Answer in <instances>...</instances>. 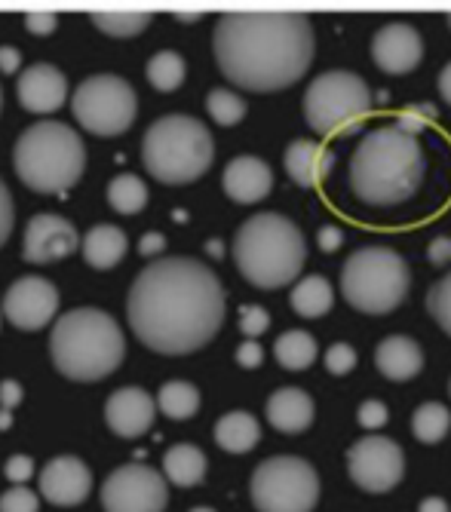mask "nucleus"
<instances>
[{"mask_svg": "<svg viewBox=\"0 0 451 512\" xmlns=\"http://www.w3.org/2000/svg\"><path fill=\"white\" fill-rule=\"evenodd\" d=\"M224 286L197 258H160L132 279L126 319L148 350L185 356L206 347L224 322Z\"/></svg>", "mask_w": 451, "mask_h": 512, "instance_id": "nucleus-1", "label": "nucleus"}, {"mask_svg": "<svg viewBox=\"0 0 451 512\" xmlns=\"http://www.w3.org/2000/svg\"><path fill=\"white\" fill-rule=\"evenodd\" d=\"M313 25L304 13H221L212 50L221 74L249 92H277L304 77L313 62Z\"/></svg>", "mask_w": 451, "mask_h": 512, "instance_id": "nucleus-2", "label": "nucleus"}, {"mask_svg": "<svg viewBox=\"0 0 451 512\" xmlns=\"http://www.w3.org/2000/svg\"><path fill=\"white\" fill-rule=\"evenodd\" d=\"M427 157L418 135L393 126L366 132L350 157V191L366 206H399L412 200L424 184Z\"/></svg>", "mask_w": 451, "mask_h": 512, "instance_id": "nucleus-3", "label": "nucleus"}, {"mask_svg": "<svg viewBox=\"0 0 451 512\" xmlns=\"http://www.w3.org/2000/svg\"><path fill=\"white\" fill-rule=\"evenodd\" d=\"M50 356L68 381H102L120 368L126 341L114 316L99 307H77L56 319L50 335Z\"/></svg>", "mask_w": 451, "mask_h": 512, "instance_id": "nucleus-4", "label": "nucleus"}, {"mask_svg": "<svg viewBox=\"0 0 451 512\" xmlns=\"http://www.w3.org/2000/svg\"><path fill=\"white\" fill-rule=\"evenodd\" d=\"M304 261L307 243L301 227L280 212L246 218L234 237V264L255 289H283L295 283Z\"/></svg>", "mask_w": 451, "mask_h": 512, "instance_id": "nucleus-5", "label": "nucleus"}, {"mask_svg": "<svg viewBox=\"0 0 451 512\" xmlns=\"http://www.w3.org/2000/svg\"><path fill=\"white\" fill-rule=\"evenodd\" d=\"M83 166V138L59 120H40L16 138L13 169L34 194H62L74 188Z\"/></svg>", "mask_w": 451, "mask_h": 512, "instance_id": "nucleus-6", "label": "nucleus"}, {"mask_svg": "<svg viewBox=\"0 0 451 512\" xmlns=\"http://www.w3.org/2000/svg\"><path fill=\"white\" fill-rule=\"evenodd\" d=\"M215 157L212 132L188 114H166L154 120L142 138V163L163 184H188L206 175Z\"/></svg>", "mask_w": 451, "mask_h": 512, "instance_id": "nucleus-7", "label": "nucleus"}, {"mask_svg": "<svg viewBox=\"0 0 451 512\" xmlns=\"http://www.w3.org/2000/svg\"><path fill=\"white\" fill-rule=\"evenodd\" d=\"M412 286V273L405 258L387 246H363L350 252L341 267L344 301L369 316H384L396 310Z\"/></svg>", "mask_w": 451, "mask_h": 512, "instance_id": "nucleus-8", "label": "nucleus"}, {"mask_svg": "<svg viewBox=\"0 0 451 512\" xmlns=\"http://www.w3.org/2000/svg\"><path fill=\"white\" fill-rule=\"evenodd\" d=\"M372 105V89L363 77L332 68L307 86L304 120L317 135H347L363 126Z\"/></svg>", "mask_w": 451, "mask_h": 512, "instance_id": "nucleus-9", "label": "nucleus"}, {"mask_svg": "<svg viewBox=\"0 0 451 512\" xmlns=\"http://www.w3.org/2000/svg\"><path fill=\"white\" fill-rule=\"evenodd\" d=\"M249 494L258 512H313L320 500V476L304 457H267L252 473Z\"/></svg>", "mask_w": 451, "mask_h": 512, "instance_id": "nucleus-10", "label": "nucleus"}, {"mask_svg": "<svg viewBox=\"0 0 451 512\" xmlns=\"http://www.w3.org/2000/svg\"><path fill=\"white\" fill-rule=\"evenodd\" d=\"M135 89L117 74H93L86 77L71 96L74 120L93 135H120L135 120Z\"/></svg>", "mask_w": 451, "mask_h": 512, "instance_id": "nucleus-11", "label": "nucleus"}, {"mask_svg": "<svg viewBox=\"0 0 451 512\" xmlns=\"http://www.w3.org/2000/svg\"><path fill=\"white\" fill-rule=\"evenodd\" d=\"M169 503L166 479L148 463H126L102 485L105 512H163Z\"/></svg>", "mask_w": 451, "mask_h": 512, "instance_id": "nucleus-12", "label": "nucleus"}, {"mask_svg": "<svg viewBox=\"0 0 451 512\" xmlns=\"http://www.w3.org/2000/svg\"><path fill=\"white\" fill-rule=\"evenodd\" d=\"M347 473L356 488L369 494H387L405 476V454L387 436L359 439L347 451Z\"/></svg>", "mask_w": 451, "mask_h": 512, "instance_id": "nucleus-13", "label": "nucleus"}, {"mask_svg": "<svg viewBox=\"0 0 451 512\" xmlns=\"http://www.w3.org/2000/svg\"><path fill=\"white\" fill-rule=\"evenodd\" d=\"M4 316L22 332L43 329L59 310V292L50 279L43 276H22L4 292V304H0Z\"/></svg>", "mask_w": 451, "mask_h": 512, "instance_id": "nucleus-14", "label": "nucleus"}, {"mask_svg": "<svg viewBox=\"0 0 451 512\" xmlns=\"http://www.w3.org/2000/svg\"><path fill=\"white\" fill-rule=\"evenodd\" d=\"M83 240L68 218L40 212L25 224V240H22V255L28 264H56L68 258Z\"/></svg>", "mask_w": 451, "mask_h": 512, "instance_id": "nucleus-15", "label": "nucleus"}, {"mask_svg": "<svg viewBox=\"0 0 451 512\" xmlns=\"http://www.w3.org/2000/svg\"><path fill=\"white\" fill-rule=\"evenodd\" d=\"M424 59V37L409 22H387L372 37V62L387 74H409Z\"/></svg>", "mask_w": 451, "mask_h": 512, "instance_id": "nucleus-16", "label": "nucleus"}, {"mask_svg": "<svg viewBox=\"0 0 451 512\" xmlns=\"http://www.w3.org/2000/svg\"><path fill=\"white\" fill-rule=\"evenodd\" d=\"M89 491H93V473L74 454L53 457L40 473V494L53 506H77L89 497Z\"/></svg>", "mask_w": 451, "mask_h": 512, "instance_id": "nucleus-17", "label": "nucleus"}, {"mask_svg": "<svg viewBox=\"0 0 451 512\" xmlns=\"http://www.w3.org/2000/svg\"><path fill=\"white\" fill-rule=\"evenodd\" d=\"M16 96H19V105L28 114H53L68 99V80L56 65L37 62V65H31V68H25L19 74Z\"/></svg>", "mask_w": 451, "mask_h": 512, "instance_id": "nucleus-18", "label": "nucleus"}, {"mask_svg": "<svg viewBox=\"0 0 451 512\" xmlns=\"http://www.w3.org/2000/svg\"><path fill=\"white\" fill-rule=\"evenodd\" d=\"M157 417V402L142 390V387H123L108 396L105 402V421L111 433L120 439H139L154 427Z\"/></svg>", "mask_w": 451, "mask_h": 512, "instance_id": "nucleus-19", "label": "nucleus"}, {"mask_svg": "<svg viewBox=\"0 0 451 512\" xmlns=\"http://www.w3.org/2000/svg\"><path fill=\"white\" fill-rule=\"evenodd\" d=\"M221 188L234 203L252 206V203H261L270 194V188H274V172H270V166L261 157L243 154L224 166Z\"/></svg>", "mask_w": 451, "mask_h": 512, "instance_id": "nucleus-20", "label": "nucleus"}, {"mask_svg": "<svg viewBox=\"0 0 451 512\" xmlns=\"http://www.w3.org/2000/svg\"><path fill=\"white\" fill-rule=\"evenodd\" d=\"M332 163H335V157L320 142H313V138H295L283 154V166H286L289 178L298 184V188H307V191L320 188Z\"/></svg>", "mask_w": 451, "mask_h": 512, "instance_id": "nucleus-21", "label": "nucleus"}, {"mask_svg": "<svg viewBox=\"0 0 451 512\" xmlns=\"http://www.w3.org/2000/svg\"><path fill=\"white\" fill-rule=\"evenodd\" d=\"M313 414H317V405H313L310 393H304L301 387H280L267 399L270 427L286 436L304 433L313 424Z\"/></svg>", "mask_w": 451, "mask_h": 512, "instance_id": "nucleus-22", "label": "nucleus"}, {"mask_svg": "<svg viewBox=\"0 0 451 512\" xmlns=\"http://www.w3.org/2000/svg\"><path fill=\"white\" fill-rule=\"evenodd\" d=\"M375 365L387 381H412L424 368V350L409 335H390L378 344Z\"/></svg>", "mask_w": 451, "mask_h": 512, "instance_id": "nucleus-23", "label": "nucleus"}, {"mask_svg": "<svg viewBox=\"0 0 451 512\" xmlns=\"http://www.w3.org/2000/svg\"><path fill=\"white\" fill-rule=\"evenodd\" d=\"M83 249V261L96 270H111L117 261H123L126 249H129V240L120 227L114 224H96L89 227V234L83 237L80 243Z\"/></svg>", "mask_w": 451, "mask_h": 512, "instance_id": "nucleus-24", "label": "nucleus"}, {"mask_svg": "<svg viewBox=\"0 0 451 512\" xmlns=\"http://www.w3.org/2000/svg\"><path fill=\"white\" fill-rule=\"evenodd\" d=\"M261 439V427L249 411H228L218 417L215 424V442L221 451L228 454H246L258 445Z\"/></svg>", "mask_w": 451, "mask_h": 512, "instance_id": "nucleus-25", "label": "nucleus"}, {"mask_svg": "<svg viewBox=\"0 0 451 512\" xmlns=\"http://www.w3.org/2000/svg\"><path fill=\"white\" fill-rule=\"evenodd\" d=\"M163 470L175 488H194L206 479V454L197 445H172L163 457Z\"/></svg>", "mask_w": 451, "mask_h": 512, "instance_id": "nucleus-26", "label": "nucleus"}, {"mask_svg": "<svg viewBox=\"0 0 451 512\" xmlns=\"http://www.w3.org/2000/svg\"><path fill=\"white\" fill-rule=\"evenodd\" d=\"M289 301H292V310H295L298 316L317 319V316H323V313L332 310L335 292H332V286H329V279H326V276L310 273V276L298 279L295 289H292V295H289Z\"/></svg>", "mask_w": 451, "mask_h": 512, "instance_id": "nucleus-27", "label": "nucleus"}, {"mask_svg": "<svg viewBox=\"0 0 451 512\" xmlns=\"http://www.w3.org/2000/svg\"><path fill=\"white\" fill-rule=\"evenodd\" d=\"M274 356H277V362H280L283 368H289V371H304V368H310L313 362H317L320 347H317V341H313V335H307V332H301V329H289V332H283V335L277 338Z\"/></svg>", "mask_w": 451, "mask_h": 512, "instance_id": "nucleus-28", "label": "nucleus"}, {"mask_svg": "<svg viewBox=\"0 0 451 512\" xmlns=\"http://www.w3.org/2000/svg\"><path fill=\"white\" fill-rule=\"evenodd\" d=\"M157 408L172 421H188L200 408V390L188 381H166L157 393Z\"/></svg>", "mask_w": 451, "mask_h": 512, "instance_id": "nucleus-29", "label": "nucleus"}, {"mask_svg": "<svg viewBox=\"0 0 451 512\" xmlns=\"http://www.w3.org/2000/svg\"><path fill=\"white\" fill-rule=\"evenodd\" d=\"M108 203L120 215L142 212L148 206V188H145V181L139 175H132V172H123V175L111 178V184H108Z\"/></svg>", "mask_w": 451, "mask_h": 512, "instance_id": "nucleus-30", "label": "nucleus"}, {"mask_svg": "<svg viewBox=\"0 0 451 512\" xmlns=\"http://www.w3.org/2000/svg\"><path fill=\"white\" fill-rule=\"evenodd\" d=\"M89 22L111 37H132L148 28L151 13L148 10H93L89 13Z\"/></svg>", "mask_w": 451, "mask_h": 512, "instance_id": "nucleus-31", "label": "nucleus"}, {"mask_svg": "<svg viewBox=\"0 0 451 512\" xmlns=\"http://www.w3.org/2000/svg\"><path fill=\"white\" fill-rule=\"evenodd\" d=\"M451 430V414L442 402H424L415 414H412V433L418 442L424 445H436L448 436Z\"/></svg>", "mask_w": 451, "mask_h": 512, "instance_id": "nucleus-32", "label": "nucleus"}, {"mask_svg": "<svg viewBox=\"0 0 451 512\" xmlns=\"http://www.w3.org/2000/svg\"><path fill=\"white\" fill-rule=\"evenodd\" d=\"M145 77L157 92H172L185 83V59L172 53V50H160L157 56L148 59L145 65Z\"/></svg>", "mask_w": 451, "mask_h": 512, "instance_id": "nucleus-33", "label": "nucleus"}, {"mask_svg": "<svg viewBox=\"0 0 451 512\" xmlns=\"http://www.w3.org/2000/svg\"><path fill=\"white\" fill-rule=\"evenodd\" d=\"M206 111L218 126H237L246 117L249 105H246V99L240 96V92L215 86V89H209V96H206Z\"/></svg>", "mask_w": 451, "mask_h": 512, "instance_id": "nucleus-34", "label": "nucleus"}, {"mask_svg": "<svg viewBox=\"0 0 451 512\" xmlns=\"http://www.w3.org/2000/svg\"><path fill=\"white\" fill-rule=\"evenodd\" d=\"M427 310L439 322V329L445 335H451V270L430 286V292H427Z\"/></svg>", "mask_w": 451, "mask_h": 512, "instance_id": "nucleus-35", "label": "nucleus"}, {"mask_svg": "<svg viewBox=\"0 0 451 512\" xmlns=\"http://www.w3.org/2000/svg\"><path fill=\"white\" fill-rule=\"evenodd\" d=\"M37 506H40V494L22 485L0 494V512H37Z\"/></svg>", "mask_w": 451, "mask_h": 512, "instance_id": "nucleus-36", "label": "nucleus"}, {"mask_svg": "<svg viewBox=\"0 0 451 512\" xmlns=\"http://www.w3.org/2000/svg\"><path fill=\"white\" fill-rule=\"evenodd\" d=\"M326 368L332 371L335 378L350 375V371L356 368V350H353L350 344H344V341L332 344V347L326 350Z\"/></svg>", "mask_w": 451, "mask_h": 512, "instance_id": "nucleus-37", "label": "nucleus"}, {"mask_svg": "<svg viewBox=\"0 0 451 512\" xmlns=\"http://www.w3.org/2000/svg\"><path fill=\"white\" fill-rule=\"evenodd\" d=\"M267 329H270V316H267L264 307L246 304V307L240 310V332H243L249 341H255L258 335H264Z\"/></svg>", "mask_w": 451, "mask_h": 512, "instance_id": "nucleus-38", "label": "nucleus"}, {"mask_svg": "<svg viewBox=\"0 0 451 512\" xmlns=\"http://www.w3.org/2000/svg\"><path fill=\"white\" fill-rule=\"evenodd\" d=\"M430 117H436V111H433L430 105H412V108L399 111L396 126H399L402 132H409V135H418V132L430 123Z\"/></svg>", "mask_w": 451, "mask_h": 512, "instance_id": "nucleus-39", "label": "nucleus"}, {"mask_svg": "<svg viewBox=\"0 0 451 512\" xmlns=\"http://www.w3.org/2000/svg\"><path fill=\"white\" fill-rule=\"evenodd\" d=\"M356 417H359V427H366V430H381V427L387 424V405L378 402V399H366L363 405H359Z\"/></svg>", "mask_w": 451, "mask_h": 512, "instance_id": "nucleus-40", "label": "nucleus"}, {"mask_svg": "<svg viewBox=\"0 0 451 512\" xmlns=\"http://www.w3.org/2000/svg\"><path fill=\"white\" fill-rule=\"evenodd\" d=\"M56 22H59V16L50 13V10H31V13H25V28L31 34H53Z\"/></svg>", "mask_w": 451, "mask_h": 512, "instance_id": "nucleus-41", "label": "nucleus"}, {"mask_svg": "<svg viewBox=\"0 0 451 512\" xmlns=\"http://www.w3.org/2000/svg\"><path fill=\"white\" fill-rule=\"evenodd\" d=\"M10 234H13V197L7 191V184L0 181V246L7 243Z\"/></svg>", "mask_w": 451, "mask_h": 512, "instance_id": "nucleus-42", "label": "nucleus"}, {"mask_svg": "<svg viewBox=\"0 0 451 512\" xmlns=\"http://www.w3.org/2000/svg\"><path fill=\"white\" fill-rule=\"evenodd\" d=\"M31 473H34V463H31V457H25V454H16V457H10V460H7V479H10V482L22 485V482H25Z\"/></svg>", "mask_w": 451, "mask_h": 512, "instance_id": "nucleus-43", "label": "nucleus"}, {"mask_svg": "<svg viewBox=\"0 0 451 512\" xmlns=\"http://www.w3.org/2000/svg\"><path fill=\"white\" fill-rule=\"evenodd\" d=\"M261 359H264V350H261L258 341H249V338H246V341L237 347V365H243V368H258Z\"/></svg>", "mask_w": 451, "mask_h": 512, "instance_id": "nucleus-44", "label": "nucleus"}, {"mask_svg": "<svg viewBox=\"0 0 451 512\" xmlns=\"http://www.w3.org/2000/svg\"><path fill=\"white\" fill-rule=\"evenodd\" d=\"M427 258L433 267H445L451 261V237H436L427 249Z\"/></svg>", "mask_w": 451, "mask_h": 512, "instance_id": "nucleus-45", "label": "nucleus"}, {"mask_svg": "<svg viewBox=\"0 0 451 512\" xmlns=\"http://www.w3.org/2000/svg\"><path fill=\"white\" fill-rule=\"evenodd\" d=\"M19 62H22V56H19L16 46H0V71H4V74H16L19 71Z\"/></svg>", "mask_w": 451, "mask_h": 512, "instance_id": "nucleus-46", "label": "nucleus"}, {"mask_svg": "<svg viewBox=\"0 0 451 512\" xmlns=\"http://www.w3.org/2000/svg\"><path fill=\"white\" fill-rule=\"evenodd\" d=\"M341 240H344V234H341L338 227H332V224L320 230V249H323V252H335V249L341 246Z\"/></svg>", "mask_w": 451, "mask_h": 512, "instance_id": "nucleus-47", "label": "nucleus"}, {"mask_svg": "<svg viewBox=\"0 0 451 512\" xmlns=\"http://www.w3.org/2000/svg\"><path fill=\"white\" fill-rule=\"evenodd\" d=\"M439 96L451 105V62L439 71Z\"/></svg>", "mask_w": 451, "mask_h": 512, "instance_id": "nucleus-48", "label": "nucleus"}, {"mask_svg": "<svg viewBox=\"0 0 451 512\" xmlns=\"http://www.w3.org/2000/svg\"><path fill=\"white\" fill-rule=\"evenodd\" d=\"M418 512H448V503L442 497H424Z\"/></svg>", "mask_w": 451, "mask_h": 512, "instance_id": "nucleus-49", "label": "nucleus"}, {"mask_svg": "<svg viewBox=\"0 0 451 512\" xmlns=\"http://www.w3.org/2000/svg\"><path fill=\"white\" fill-rule=\"evenodd\" d=\"M160 246H163V240H160L157 234H148V237L142 240V252H145V255H148V252H157Z\"/></svg>", "mask_w": 451, "mask_h": 512, "instance_id": "nucleus-50", "label": "nucleus"}, {"mask_svg": "<svg viewBox=\"0 0 451 512\" xmlns=\"http://www.w3.org/2000/svg\"><path fill=\"white\" fill-rule=\"evenodd\" d=\"M175 16H178V19H185V22H194V19L203 16V10H175Z\"/></svg>", "mask_w": 451, "mask_h": 512, "instance_id": "nucleus-51", "label": "nucleus"}, {"mask_svg": "<svg viewBox=\"0 0 451 512\" xmlns=\"http://www.w3.org/2000/svg\"><path fill=\"white\" fill-rule=\"evenodd\" d=\"M191 512H215V509H209V506H194Z\"/></svg>", "mask_w": 451, "mask_h": 512, "instance_id": "nucleus-52", "label": "nucleus"}, {"mask_svg": "<svg viewBox=\"0 0 451 512\" xmlns=\"http://www.w3.org/2000/svg\"><path fill=\"white\" fill-rule=\"evenodd\" d=\"M0 105H4V92H0Z\"/></svg>", "mask_w": 451, "mask_h": 512, "instance_id": "nucleus-53", "label": "nucleus"}, {"mask_svg": "<svg viewBox=\"0 0 451 512\" xmlns=\"http://www.w3.org/2000/svg\"><path fill=\"white\" fill-rule=\"evenodd\" d=\"M448 28H451V13H448Z\"/></svg>", "mask_w": 451, "mask_h": 512, "instance_id": "nucleus-54", "label": "nucleus"}, {"mask_svg": "<svg viewBox=\"0 0 451 512\" xmlns=\"http://www.w3.org/2000/svg\"><path fill=\"white\" fill-rule=\"evenodd\" d=\"M448 393H451V381H448Z\"/></svg>", "mask_w": 451, "mask_h": 512, "instance_id": "nucleus-55", "label": "nucleus"}, {"mask_svg": "<svg viewBox=\"0 0 451 512\" xmlns=\"http://www.w3.org/2000/svg\"><path fill=\"white\" fill-rule=\"evenodd\" d=\"M0 313H4V310H0Z\"/></svg>", "mask_w": 451, "mask_h": 512, "instance_id": "nucleus-56", "label": "nucleus"}]
</instances>
